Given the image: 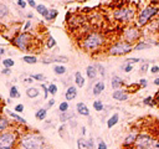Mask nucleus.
<instances>
[{
    "instance_id": "obj_1",
    "label": "nucleus",
    "mask_w": 159,
    "mask_h": 149,
    "mask_svg": "<svg viewBox=\"0 0 159 149\" xmlns=\"http://www.w3.org/2000/svg\"><path fill=\"white\" fill-rule=\"evenodd\" d=\"M21 149H44L45 140L39 133H26L19 142Z\"/></svg>"
},
{
    "instance_id": "obj_2",
    "label": "nucleus",
    "mask_w": 159,
    "mask_h": 149,
    "mask_svg": "<svg viewBox=\"0 0 159 149\" xmlns=\"http://www.w3.org/2000/svg\"><path fill=\"white\" fill-rule=\"evenodd\" d=\"M104 44V37L102 34L99 33H89L84 36V39L82 40V47L86 51H94L102 47Z\"/></svg>"
},
{
    "instance_id": "obj_3",
    "label": "nucleus",
    "mask_w": 159,
    "mask_h": 149,
    "mask_svg": "<svg viewBox=\"0 0 159 149\" xmlns=\"http://www.w3.org/2000/svg\"><path fill=\"white\" fill-rule=\"evenodd\" d=\"M133 145L134 149H159V140L148 133H141Z\"/></svg>"
},
{
    "instance_id": "obj_4",
    "label": "nucleus",
    "mask_w": 159,
    "mask_h": 149,
    "mask_svg": "<svg viewBox=\"0 0 159 149\" xmlns=\"http://www.w3.org/2000/svg\"><path fill=\"white\" fill-rule=\"evenodd\" d=\"M18 142V133L8 131L0 134V149H14Z\"/></svg>"
},
{
    "instance_id": "obj_5",
    "label": "nucleus",
    "mask_w": 159,
    "mask_h": 149,
    "mask_svg": "<svg viewBox=\"0 0 159 149\" xmlns=\"http://www.w3.org/2000/svg\"><path fill=\"white\" fill-rule=\"evenodd\" d=\"M136 16V9L133 6H126V8H121L117 9L113 13V18L118 21H122V23H129L134 19Z\"/></svg>"
},
{
    "instance_id": "obj_6",
    "label": "nucleus",
    "mask_w": 159,
    "mask_h": 149,
    "mask_svg": "<svg viewBox=\"0 0 159 149\" xmlns=\"http://www.w3.org/2000/svg\"><path fill=\"white\" fill-rule=\"evenodd\" d=\"M133 50L131 44H127L124 41H119V42H116L112 46L108 49V55L111 56H121V55H127Z\"/></svg>"
},
{
    "instance_id": "obj_7",
    "label": "nucleus",
    "mask_w": 159,
    "mask_h": 149,
    "mask_svg": "<svg viewBox=\"0 0 159 149\" xmlns=\"http://www.w3.org/2000/svg\"><path fill=\"white\" fill-rule=\"evenodd\" d=\"M159 11L158 8H153V6H147L142 10L137 16V26H144L148 21H149L154 15H157Z\"/></svg>"
},
{
    "instance_id": "obj_8",
    "label": "nucleus",
    "mask_w": 159,
    "mask_h": 149,
    "mask_svg": "<svg viewBox=\"0 0 159 149\" xmlns=\"http://www.w3.org/2000/svg\"><path fill=\"white\" fill-rule=\"evenodd\" d=\"M31 41H33V35L29 33H23V34H18L15 36V39L13 40V44L16 47H19L20 50L26 51L30 49Z\"/></svg>"
},
{
    "instance_id": "obj_9",
    "label": "nucleus",
    "mask_w": 159,
    "mask_h": 149,
    "mask_svg": "<svg viewBox=\"0 0 159 149\" xmlns=\"http://www.w3.org/2000/svg\"><path fill=\"white\" fill-rule=\"evenodd\" d=\"M123 40L124 42H127V44H132V42H134L137 41L141 37V31L138 29V26H133V25H131V26H127V28L124 29L123 31Z\"/></svg>"
},
{
    "instance_id": "obj_10",
    "label": "nucleus",
    "mask_w": 159,
    "mask_h": 149,
    "mask_svg": "<svg viewBox=\"0 0 159 149\" xmlns=\"http://www.w3.org/2000/svg\"><path fill=\"white\" fill-rule=\"evenodd\" d=\"M138 136H139V131L137 129V128H134V129H132L131 132H129V134L126 137V139H124V142H123V147H131V145H133L134 144V142L137 140V138H138Z\"/></svg>"
},
{
    "instance_id": "obj_11",
    "label": "nucleus",
    "mask_w": 159,
    "mask_h": 149,
    "mask_svg": "<svg viewBox=\"0 0 159 149\" xmlns=\"http://www.w3.org/2000/svg\"><path fill=\"white\" fill-rule=\"evenodd\" d=\"M112 97L116 101H127L128 99V93H127L124 89H116V91L112 93Z\"/></svg>"
},
{
    "instance_id": "obj_12",
    "label": "nucleus",
    "mask_w": 159,
    "mask_h": 149,
    "mask_svg": "<svg viewBox=\"0 0 159 149\" xmlns=\"http://www.w3.org/2000/svg\"><path fill=\"white\" fill-rule=\"evenodd\" d=\"M68 58L66 56H52V57H45L42 58L44 63H51V62H67Z\"/></svg>"
},
{
    "instance_id": "obj_13",
    "label": "nucleus",
    "mask_w": 159,
    "mask_h": 149,
    "mask_svg": "<svg viewBox=\"0 0 159 149\" xmlns=\"http://www.w3.org/2000/svg\"><path fill=\"white\" fill-rule=\"evenodd\" d=\"M76 109H77V112H78L80 114H82L84 117H88L89 116V109L87 108V106L84 104V103H82V102H80V103L76 104Z\"/></svg>"
},
{
    "instance_id": "obj_14",
    "label": "nucleus",
    "mask_w": 159,
    "mask_h": 149,
    "mask_svg": "<svg viewBox=\"0 0 159 149\" xmlns=\"http://www.w3.org/2000/svg\"><path fill=\"white\" fill-rule=\"evenodd\" d=\"M103 91H104V83H103L102 81H98V82L93 86V89H92L93 96H99Z\"/></svg>"
},
{
    "instance_id": "obj_15",
    "label": "nucleus",
    "mask_w": 159,
    "mask_h": 149,
    "mask_svg": "<svg viewBox=\"0 0 159 149\" xmlns=\"http://www.w3.org/2000/svg\"><path fill=\"white\" fill-rule=\"evenodd\" d=\"M76 96H77V89H76V87L70 86V87L67 88V91H66V99H67V101H72V99L76 98Z\"/></svg>"
},
{
    "instance_id": "obj_16",
    "label": "nucleus",
    "mask_w": 159,
    "mask_h": 149,
    "mask_svg": "<svg viewBox=\"0 0 159 149\" xmlns=\"http://www.w3.org/2000/svg\"><path fill=\"white\" fill-rule=\"evenodd\" d=\"M86 72H87V77L89 79H94L97 77V68H96V66H92V65L87 66Z\"/></svg>"
},
{
    "instance_id": "obj_17",
    "label": "nucleus",
    "mask_w": 159,
    "mask_h": 149,
    "mask_svg": "<svg viewBox=\"0 0 159 149\" xmlns=\"http://www.w3.org/2000/svg\"><path fill=\"white\" fill-rule=\"evenodd\" d=\"M118 121H119V114L114 113L113 116H111L109 119L107 121V127H108V128H112V127H114L116 124L118 123Z\"/></svg>"
},
{
    "instance_id": "obj_18",
    "label": "nucleus",
    "mask_w": 159,
    "mask_h": 149,
    "mask_svg": "<svg viewBox=\"0 0 159 149\" xmlns=\"http://www.w3.org/2000/svg\"><path fill=\"white\" fill-rule=\"evenodd\" d=\"M122 84H123V79H122L119 76H113L112 77V87L114 88V91L116 89H119Z\"/></svg>"
},
{
    "instance_id": "obj_19",
    "label": "nucleus",
    "mask_w": 159,
    "mask_h": 149,
    "mask_svg": "<svg viewBox=\"0 0 159 149\" xmlns=\"http://www.w3.org/2000/svg\"><path fill=\"white\" fill-rule=\"evenodd\" d=\"M46 113H47L46 108H40V109L36 111L35 118H36V119H39V121H44V119L46 118Z\"/></svg>"
},
{
    "instance_id": "obj_20",
    "label": "nucleus",
    "mask_w": 159,
    "mask_h": 149,
    "mask_svg": "<svg viewBox=\"0 0 159 149\" xmlns=\"http://www.w3.org/2000/svg\"><path fill=\"white\" fill-rule=\"evenodd\" d=\"M26 94H28L29 98H36L39 96V89L35 87H30L26 89Z\"/></svg>"
},
{
    "instance_id": "obj_21",
    "label": "nucleus",
    "mask_w": 159,
    "mask_h": 149,
    "mask_svg": "<svg viewBox=\"0 0 159 149\" xmlns=\"http://www.w3.org/2000/svg\"><path fill=\"white\" fill-rule=\"evenodd\" d=\"M9 121L6 118H4V117H0V133H4L5 129H8L9 128Z\"/></svg>"
},
{
    "instance_id": "obj_22",
    "label": "nucleus",
    "mask_w": 159,
    "mask_h": 149,
    "mask_svg": "<svg viewBox=\"0 0 159 149\" xmlns=\"http://www.w3.org/2000/svg\"><path fill=\"white\" fill-rule=\"evenodd\" d=\"M36 10H38V13H39L40 15H42L44 18H46V16H47V14H49V10L46 9V6H45L44 4L36 5Z\"/></svg>"
},
{
    "instance_id": "obj_23",
    "label": "nucleus",
    "mask_w": 159,
    "mask_h": 149,
    "mask_svg": "<svg viewBox=\"0 0 159 149\" xmlns=\"http://www.w3.org/2000/svg\"><path fill=\"white\" fill-rule=\"evenodd\" d=\"M75 82L78 87H83V84H84V78L82 77V74L81 72H76L75 73Z\"/></svg>"
},
{
    "instance_id": "obj_24",
    "label": "nucleus",
    "mask_w": 159,
    "mask_h": 149,
    "mask_svg": "<svg viewBox=\"0 0 159 149\" xmlns=\"http://www.w3.org/2000/svg\"><path fill=\"white\" fill-rule=\"evenodd\" d=\"M9 14V9L4 3H0V18H5Z\"/></svg>"
},
{
    "instance_id": "obj_25",
    "label": "nucleus",
    "mask_w": 159,
    "mask_h": 149,
    "mask_svg": "<svg viewBox=\"0 0 159 149\" xmlns=\"http://www.w3.org/2000/svg\"><path fill=\"white\" fill-rule=\"evenodd\" d=\"M54 72L56 74H63L66 72V67L62 65H56V66H54Z\"/></svg>"
},
{
    "instance_id": "obj_26",
    "label": "nucleus",
    "mask_w": 159,
    "mask_h": 149,
    "mask_svg": "<svg viewBox=\"0 0 159 149\" xmlns=\"http://www.w3.org/2000/svg\"><path fill=\"white\" fill-rule=\"evenodd\" d=\"M77 144H78V149H88V140L83 139V138L77 140Z\"/></svg>"
},
{
    "instance_id": "obj_27",
    "label": "nucleus",
    "mask_w": 159,
    "mask_h": 149,
    "mask_svg": "<svg viewBox=\"0 0 159 149\" xmlns=\"http://www.w3.org/2000/svg\"><path fill=\"white\" fill-rule=\"evenodd\" d=\"M150 47V45H148V44H146V42H138L134 47H133V50H136V51H139V50H144V49H149Z\"/></svg>"
},
{
    "instance_id": "obj_28",
    "label": "nucleus",
    "mask_w": 159,
    "mask_h": 149,
    "mask_svg": "<svg viewBox=\"0 0 159 149\" xmlns=\"http://www.w3.org/2000/svg\"><path fill=\"white\" fill-rule=\"evenodd\" d=\"M73 117H75V114H73V113H67V112H65V113L60 114V121H61V122H66V121H68V119L73 118Z\"/></svg>"
},
{
    "instance_id": "obj_29",
    "label": "nucleus",
    "mask_w": 159,
    "mask_h": 149,
    "mask_svg": "<svg viewBox=\"0 0 159 149\" xmlns=\"http://www.w3.org/2000/svg\"><path fill=\"white\" fill-rule=\"evenodd\" d=\"M9 114H10V117H13V118L16 119L19 123H21V124H26V121H25L24 118H21L20 116H18L16 113H15V112H10V111H9Z\"/></svg>"
},
{
    "instance_id": "obj_30",
    "label": "nucleus",
    "mask_w": 159,
    "mask_h": 149,
    "mask_svg": "<svg viewBox=\"0 0 159 149\" xmlns=\"http://www.w3.org/2000/svg\"><path fill=\"white\" fill-rule=\"evenodd\" d=\"M57 10L56 9H51V10H49V14H47V16L45 18L46 20H54L56 16H57Z\"/></svg>"
},
{
    "instance_id": "obj_31",
    "label": "nucleus",
    "mask_w": 159,
    "mask_h": 149,
    "mask_svg": "<svg viewBox=\"0 0 159 149\" xmlns=\"http://www.w3.org/2000/svg\"><path fill=\"white\" fill-rule=\"evenodd\" d=\"M23 60H24V62H26V63H31V65H33V63H36L38 62V58H36L35 56H24L23 57Z\"/></svg>"
},
{
    "instance_id": "obj_32",
    "label": "nucleus",
    "mask_w": 159,
    "mask_h": 149,
    "mask_svg": "<svg viewBox=\"0 0 159 149\" xmlns=\"http://www.w3.org/2000/svg\"><path fill=\"white\" fill-rule=\"evenodd\" d=\"M20 97V93L18 91V88L13 86L11 88H10V98H19Z\"/></svg>"
},
{
    "instance_id": "obj_33",
    "label": "nucleus",
    "mask_w": 159,
    "mask_h": 149,
    "mask_svg": "<svg viewBox=\"0 0 159 149\" xmlns=\"http://www.w3.org/2000/svg\"><path fill=\"white\" fill-rule=\"evenodd\" d=\"M56 45V41H55V39L54 37H52L51 35L47 37V42H46V47L47 49H52V47H54Z\"/></svg>"
},
{
    "instance_id": "obj_34",
    "label": "nucleus",
    "mask_w": 159,
    "mask_h": 149,
    "mask_svg": "<svg viewBox=\"0 0 159 149\" xmlns=\"http://www.w3.org/2000/svg\"><path fill=\"white\" fill-rule=\"evenodd\" d=\"M93 108L94 109H96V111H103V108H104V106H103V103L102 102H101V101H94V102H93Z\"/></svg>"
},
{
    "instance_id": "obj_35",
    "label": "nucleus",
    "mask_w": 159,
    "mask_h": 149,
    "mask_svg": "<svg viewBox=\"0 0 159 149\" xmlns=\"http://www.w3.org/2000/svg\"><path fill=\"white\" fill-rule=\"evenodd\" d=\"M47 91H49L50 94H56L57 93V86L55 83H50L49 86H47Z\"/></svg>"
},
{
    "instance_id": "obj_36",
    "label": "nucleus",
    "mask_w": 159,
    "mask_h": 149,
    "mask_svg": "<svg viewBox=\"0 0 159 149\" xmlns=\"http://www.w3.org/2000/svg\"><path fill=\"white\" fill-rule=\"evenodd\" d=\"M3 65L6 68H10V67H13L15 65V62H14V60H11V58H6V60L3 61Z\"/></svg>"
},
{
    "instance_id": "obj_37",
    "label": "nucleus",
    "mask_w": 159,
    "mask_h": 149,
    "mask_svg": "<svg viewBox=\"0 0 159 149\" xmlns=\"http://www.w3.org/2000/svg\"><path fill=\"white\" fill-rule=\"evenodd\" d=\"M68 107H70V104H68L67 102H62V103L59 106V111L62 112V113H65V112L68 109Z\"/></svg>"
},
{
    "instance_id": "obj_38",
    "label": "nucleus",
    "mask_w": 159,
    "mask_h": 149,
    "mask_svg": "<svg viewBox=\"0 0 159 149\" xmlns=\"http://www.w3.org/2000/svg\"><path fill=\"white\" fill-rule=\"evenodd\" d=\"M31 78H34V79H38V81H45L46 77L44 76V74H31Z\"/></svg>"
},
{
    "instance_id": "obj_39",
    "label": "nucleus",
    "mask_w": 159,
    "mask_h": 149,
    "mask_svg": "<svg viewBox=\"0 0 159 149\" xmlns=\"http://www.w3.org/2000/svg\"><path fill=\"white\" fill-rule=\"evenodd\" d=\"M141 86H139V83H133V86H128V91L129 92H132V93H133V92H136L137 91V89H138Z\"/></svg>"
},
{
    "instance_id": "obj_40",
    "label": "nucleus",
    "mask_w": 159,
    "mask_h": 149,
    "mask_svg": "<svg viewBox=\"0 0 159 149\" xmlns=\"http://www.w3.org/2000/svg\"><path fill=\"white\" fill-rule=\"evenodd\" d=\"M97 149H107V144H106L103 140H99L98 145H97Z\"/></svg>"
},
{
    "instance_id": "obj_41",
    "label": "nucleus",
    "mask_w": 159,
    "mask_h": 149,
    "mask_svg": "<svg viewBox=\"0 0 159 149\" xmlns=\"http://www.w3.org/2000/svg\"><path fill=\"white\" fill-rule=\"evenodd\" d=\"M139 61H141L139 58H127L126 63H129V65H132V63H136V62H139Z\"/></svg>"
},
{
    "instance_id": "obj_42",
    "label": "nucleus",
    "mask_w": 159,
    "mask_h": 149,
    "mask_svg": "<svg viewBox=\"0 0 159 149\" xmlns=\"http://www.w3.org/2000/svg\"><path fill=\"white\" fill-rule=\"evenodd\" d=\"M122 68H123L126 72H131L132 70H133V66H132V65H123V66H122Z\"/></svg>"
},
{
    "instance_id": "obj_43",
    "label": "nucleus",
    "mask_w": 159,
    "mask_h": 149,
    "mask_svg": "<svg viewBox=\"0 0 159 149\" xmlns=\"http://www.w3.org/2000/svg\"><path fill=\"white\" fill-rule=\"evenodd\" d=\"M42 89H44V98L46 99L47 98V96H49V91H47V87L45 86V84H41V86H40Z\"/></svg>"
},
{
    "instance_id": "obj_44",
    "label": "nucleus",
    "mask_w": 159,
    "mask_h": 149,
    "mask_svg": "<svg viewBox=\"0 0 159 149\" xmlns=\"http://www.w3.org/2000/svg\"><path fill=\"white\" fill-rule=\"evenodd\" d=\"M153 104H158V106H159V91L157 92L155 97H154V102H152V103H150V106H153Z\"/></svg>"
},
{
    "instance_id": "obj_45",
    "label": "nucleus",
    "mask_w": 159,
    "mask_h": 149,
    "mask_svg": "<svg viewBox=\"0 0 159 149\" xmlns=\"http://www.w3.org/2000/svg\"><path fill=\"white\" fill-rule=\"evenodd\" d=\"M96 68H97V71H99V72H101V76H104V68H103V66L97 65V66H96Z\"/></svg>"
},
{
    "instance_id": "obj_46",
    "label": "nucleus",
    "mask_w": 159,
    "mask_h": 149,
    "mask_svg": "<svg viewBox=\"0 0 159 149\" xmlns=\"http://www.w3.org/2000/svg\"><path fill=\"white\" fill-rule=\"evenodd\" d=\"M26 4H28V3H26V1H24V0H19V1H18V5H19L20 8H23V9L26 6Z\"/></svg>"
},
{
    "instance_id": "obj_47",
    "label": "nucleus",
    "mask_w": 159,
    "mask_h": 149,
    "mask_svg": "<svg viewBox=\"0 0 159 149\" xmlns=\"http://www.w3.org/2000/svg\"><path fill=\"white\" fill-rule=\"evenodd\" d=\"M54 104H55V99H50L49 103H47V106H46V111H47V108H51Z\"/></svg>"
},
{
    "instance_id": "obj_48",
    "label": "nucleus",
    "mask_w": 159,
    "mask_h": 149,
    "mask_svg": "<svg viewBox=\"0 0 159 149\" xmlns=\"http://www.w3.org/2000/svg\"><path fill=\"white\" fill-rule=\"evenodd\" d=\"M15 111H16V112H23V111H24V106H23V104H16V107H15Z\"/></svg>"
},
{
    "instance_id": "obj_49",
    "label": "nucleus",
    "mask_w": 159,
    "mask_h": 149,
    "mask_svg": "<svg viewBox=\"0 0 159 149\" xmlns=\"http://www.w3.org/2000/svg\"><path fill=\"white\" fill-rule=\"evenodd\" d=\"M152 99H153V98L149 96V97H147L144 101H143V103H144V104H150V103H152Z\"/></svg>"
},
{
    "instance_id": "obj_50",
    "label": "nucleus",
    "mask_w": 159,
    "mask_h": 149,
    "mask_svg": "<svg viewBox=\"0 0 159 149\" xmlns=\"http://www.w3.org/2000/svg\"><path fill=\"white\" fill-rule=\"evenodd\" d=\"M148 67H149V65H148V63H144V65L141 67V72H146L148 70Z\"/></svg>"
},
{
    "instance_id": "obj_51",
    "label": "nucleus",
    "mask_w": 159,
    "mask_h": 149,
    "mask_svg": "<svg viewBox=\"0 0 159 149\" xmlns=\"http://www.w3.org/2000/svg\"><path fill=\"white\" fill-rule=\"evenodd\" d=\"M150 72H152V73H158V72H159V67H158V66H153V67L150 68Z\"/></svg>"
},
{
    "instance_id": "obj_52",
    "label": "nucleus",
    "mask_w": 159,
    "mask_h": 149,
    "mask_svg": "<svg viewBox=\"0 0 159 149\" xmlns=\"http://www.w3.org/2000/svg\"><path fill=\"white\" fill-rule=\"evenodd\" d=\"M30 28H31V23H30V21H26L25 26H24V30H29Z\"/></svg>"
},
{
    "instance_id": "obj_53",
    "label": "nucleus",
    "mask_w": 159,
    "mask_h": 149,
    "mask_svg": "<svg viewBox=\"0 0 159 149\" xmlns=\"http://www.w3.org/2000/svg\"><path fill=\"white\" fill-rule=\"evenodd\" d=\"M139 84H141L142 87H146V86H147V79H144V78L141 79V81H139Z\"/></svg>"
},
{
    "instance_id": "obj_54",
    "label": "nucleus",
    "mask_w": 159,
    "mask_h": 149,
    "mask_svg": "<svg viewBox=\"0 0 159 149\" xmlns=\"http://www.w3.org/2000/svg\"><path fill=\"white\" fill-rule=\"evenodd\" d=\"M28 4L30 5L31 8H36V3L34 1V0H30V1H28Z\"/></svg>"
},
{
    "instance_id": "obj_55",
    "label": "nucleus",
    "mask_w": 159,
    "mask_h": 149,
    "mask_svg": "<svg viewBox=\"0 0 159 149\" xmlns=\"http://www.w3.org/2000/svg\"><path fill=\"white\" fill-rule=\"evenodd\" d=\"M3 73H5V74H10V73H11V71H10V68H4V70H3Z\"/></svg>"
},
{
    "instance_id": "obj_56",
    "label": "nucleus",
    "mask_w": 159,
    "mask_h": 149,
    "mask_svg": "<svg viewBox=\"0 0 159 149\" xmlns=\"http://www.w3.org/2000/svg\"><path fill=\"white\" fill-rule=\"evenodd\" d=\"M154 84H158V86H159V78H155V79H154Z\"/></svg>"
},
{
    "instance_id": "obj_57",
    "label": "nucleus",
    "mask_w": 159,
    "mask_h": 149,
    "mask_svg": "<svg viewBox=\"0 0 159 149\" xmlns=\"http://www.w3.org/2000/svg\"><path fill=\"white\" fill-rule=\"evenodd\" d=\"M4 54V49H1V47H0V56H1Z\"/></svg>"
}]
</instances>
